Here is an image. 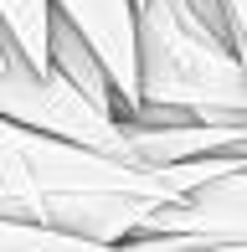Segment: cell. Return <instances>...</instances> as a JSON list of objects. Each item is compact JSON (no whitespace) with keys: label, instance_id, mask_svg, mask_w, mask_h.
I'll return each mask as SVG.
<instances>
[{"label":"cell","instance_id":"6da1fadb","mask_svg":"<svg viewBox=\"0 0 247 252\" xmlns=\"http://www.w3.org/2000/svg\"><path fill=\"white\" fill-rule=\"evenodd\" d=\"M139 108L190 113L196 124H247V72L232 52L221 0L139 5Z\"/></svg>","mask_w":247,"mask_h":252},{"label":"cell","instance_id":"7a4b0ae2","mask_svg":"<svg viewBox=\"0 0 247 252\" xmlns=\"http://www.w3.org/2000/svg\"><path fill=\"white\" fill-rule=\"evenodd\" d=\"M0 119L16 124L21 134H41V139H62L77 150H93L108 159H129V134L114 113L93 108L67 77L57 72H36L21 57L0 62Z\"/></svg>","mask_w":247,"mask_h":252},{"label":"cell","instance_id":"3957f363","mask_svg":"<svg viewBox=\"0 0 247 252\" xmlns=\"http://www.w3.org/2000/svg\"><path fill=\"white\" fill-rule=\"evenodd\" d=\"M52 10L103 62L119 98V119L139 113V10L134 0H52Z\"/></svg>","mask_w":247,"mask_h":252},{"label":"cell","instance_id":"277c9868","mask_svg":"<svg viewBox=\"0 0 247 252\" xmlns=\"http://www.w3.org/2000/svg\"><path fill=\"white\" fill-rule=\"evenodd\" d=\"M139 237H165L185 247H247V170L201 186L170 211H154Z\"/></svg>","mask_w":247,"mask_h":252},{"label":"cell","instance_id":"5b68a950","mask_svg":"<svg viewBox=\"0 0 247 252\" xmlns=\"http://www.w3.org/2000/svg\"><path fill=\"white\" fill-rule=\"evenodd\" d=\"M52 72L67 77V83L93 103V108H103V113H114V119H119V98H114V83H108L103 62L88 52V41L67 26L57 10H52Z\"/></svg>","mask_w":247,"mask_h":252},{"label":"cell","instance_id":"8992f818","mask_svg":"<svg viewBox=\"0 0 247 252\" xmlns=\"http://www.w3.org/2000/svg\"><path fill=\"white\" fill-rule=\"evenodd\" d=\"M0 26L26 67L52 72V0H0Z\"/></svg>","mask_w":247,"mask_h":252},{"label":"cell","instance_id":"52a82bcc","mask_svg":"<svg viewBox=\"0 0 247 252\" xmlns=\"http://www.w3.org/2000/svg\"><path fill=\"white\" fill-rule=\"evenodd\" d=\"M0 252H124V247H103L72 237L52 221H21V216H0Z\"/></svg>","mask_w":247,"mask_h":252},{"label":"cell","instance_id":"ba28073f","mask_svg":"<svg viewBox=\"0 0 247 252\" xmlns=\"http://www.w3.org/2000/svg\"><path fill=\"white\" fill-rule=\"evenodd\" d=\"M196 252H247V247H196Z\"/></svg>","mask_w":247,"mask_h":252},{"label":"cell","instance_id":"9c48e42d","mask_svg":"<svg viewBox=\"0 0 247 252\" xmlns=\"http://www.w3.org/2000/svg\"><path fill=\"white\" fill-rule=\"evenodd\" d=\"M232 155H242V165H247V139H242V144H237V150H232Z\"/></svg>","mask_w":247,"mask_h":252}]
</instances>
